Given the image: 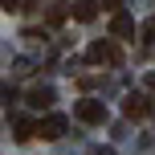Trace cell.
Returning <instances> with one entry per match:
<instances>
[{"mask_svg": "<svg viewBox=\"0 0 155 155\" xmlns=\"http://www.w3.org/2000/svg\"><path fill=\"white\" fill-rule=\"evenodd\" d=\"M86 57H90L94 65H123V49H118L114 41H94Z\"/></svg>", "mask_w": 155, "mask_h": 155, "instance_id": "obj_1", "label": "cell"}, {"mask_svg": "<svg viewBox=\"0 0 155 155\" xmlns=\"http://www.w3.org/2000/svg\"><path fill=\"white\" fill-rule=\"evenodd\" d=\"M74 114H78V123H86V127H98V123H106V106H102L98 98H82L74 106Z\"/></svg>", "mask_w": 155, "mask_h": 155, "instance_id": "obj_2", "label": "cell"}, {"mask_svg": "<svg viewBox=\"0 0 155 155\" xmlns=\"http://www.w3.org/2000/svg\"><path fill=\"white\" fill-rule=\"evenodd\" d=\"M147 110H151V102H147V94H139V90H131V94H127V98H123V114H127V118H143V114H147Z\"/></svg>", "mask_w": 155, "mask_h": 155, "instance_id": "obj_3", "label": "cell"}, {"mask_svg": "<svg viewBox=\"0 0 155 155\" xmlns=\"http://www.w3.org/2000/svg\"><path fill=\"white\" fill-rule=\"evenodd\" d=\"M65 127H70L65 114H45V118H41V139H61Z\"/></svg>", "mask_w": 155, "mask_h": 155, "instance_id": "obj_4", "label": "cell"}, {"mask_svg": "<svg viewBox=\"0 0 155 155\" xmlns=\"http://www.w3.org/2000/svg\"><path fill=\"white\" fill-rule=\"evenodd\" d=\"M110 37H118V41L135 37V21H131L127 12H114V16H110Z\"/></svg>", "mask_w": 155, "mask_h": 155, "instance_id": "obj_5", "label": "cell"}, {"mask_svg": "<svg viewBox=\"0 0 155 155\" xmlns=\"http://www.w3.org/2000/svg\"><path fill=\"white\" fill-rule=\"evenodd\" d=\"M29 106L33 110H49L53 106V90H49V86H33L29 90Z\"/></svg>", "mask_w": 155, "mask_h": 155, "instance_id": "obj_6", "label": "cell"}, {"mask_svg": "<svg viewBox=\"0 0 155 155\" xmlns=\"http://www.w3.org/2000/svg\"><path fill=\"white\" fill-rule=\"evenodd\" d=\"M94 16H98V0H74V21L90 25Z\"/></svg>", "mask_w": 155, "mask_h": 155, "instance_id": "obj_7", "label": "cell"}, {"mask_svg": "<svg viewBox=\"0 0 155 155\" xmlns=\"http://www.w3.org/2000/svg\"><path fill=\"white\" fill-rule=\"evenodd\" d=\"M33 135H41V123H33V118H16V139H33Z\"/></svg>", "mask_w": 155, "mask_h": 155, "instance_id": "obj_8", "label": "cell"}, {"mask_svg": "<svg viewBox=\"0 0 155 155\" xmlns=\"http://www.w3.org/2000/svg\"><path fill=\"white\" fill-rule=\"evenodd\" d=\"M65 12H70L65 4H53V8H49V25H61V21H65Z\"/></svg>", "mask_w": 155, "mask_h": 155, "instance_id": "obj_9", "label": "cell"}, {"mask_svg": "<svg viewBox=\"0 0 155 155\" xmlns=\"http://www.w3.org/2000/svg\"><path fill=\"white\" fill-rule=\"evenodd\" d=\"M0 8H4V12H16L21 4H16V0H0Z\"/></svg>", "mask_w": 155, "mask_h": 155, "instance_id": "obj_10", "label": "cell"}, {"mask_svg": "<svg viewBox=\"0 0 155 155\" xmlns=\"http://www.w3.org/2000/svg\"><path fill=\"white\" fill-rule=\"evenodd\" d=\"M90 155H114V151H110V147H94Z\"/></svg>", "mask_w": 155, "mask_h": 155, "instance_id": "obj_11", "label": "cell"}, {"mask_svg": "<svg viewBox=\"0 0 155 155\" xmlns=\"http://www.w3.org/2000/svg\"><path fill=\"white\" fill-rule=\"evenodd\" d=\"M147 90H151V94H155V74H147Z\"/></svg>", "mask_w": 155, "mask_h": 155, "instance_id": "obj_12", "label": "cell"}, {"mask_svg": "<svg viewBox=\"0 0 155 155\" xmlns=\"http://www.w3.org/2000/svg\"><path fill=\"white\" fill-rule=\"evenodd\" d=\"M106 4H118V0H106Z\"/></svg>", "mask_w": 155, "mask_h": 155, "instance_id": "obj_13", "label": "cell"}]
</instances>
